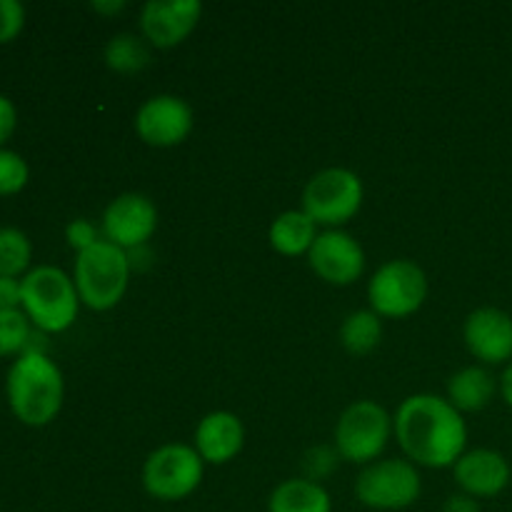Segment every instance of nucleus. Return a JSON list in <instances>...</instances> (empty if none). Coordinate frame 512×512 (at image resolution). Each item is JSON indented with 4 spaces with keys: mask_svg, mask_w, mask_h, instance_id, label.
Returning a JSON list of instances; mask_svg holds the SVG:
<instances>
[{
    "mask_svg": "<svg viewBox=\"0 0 512 512\" xmlns=\"http://www.w3.org/2000/svg\"><path fill=\"white\" fill-rule=\"evenodd\" d=\"M393 430L403 453L413 465L450 468L458 463L468 443V428L450 400L430 393H418L398 405Z\"/></svg>",
    "mask_w": 512,
    "mask_h": 512,
    "instance_id": "1",
    "label": "nucleus"
},
{
    "mask_svg": "<svg viewBox=\"0 0 512 512\" xmlns=\"http://www.w3.org/2000/svg\"><path fill=\"white\" fill-rule=\"evenodd\" d=\"M5 393L20 423L43 428L53 423L63 408L65 380L58 365L45 353H23L10 365Z\"/></svg>",
    "mask_w": 512,
    "mask_h": 512,
    "instance_id": "2",
    "label": "nucleus"
},
{
    "mask_svg": "<svg viewBox=\"0 0 512 512\" xmlns=\"http://www.w3.org/2000/svg\"><path fill=\"white\" fill-rule=\"evenodd\" d=\"M23 313L40 333H63L78 318L80 295L75 280L55 265H38L20 278Z\"/></svg>",
    "mask_w": 512,
    "mask_h": 512,
    "instance_id": "3",
    "label": "nucleus"
},
{
    "mask_svg": "<svg viewBox=\"0 0 512 512\" xmlns=\"http://www.w3.org/2000/svg\"><path fill=\"white\" fill-rule=\"evenodd\" d=\"M130 270L133 268H130L128 253L105 238L98 240L93 248L78 253L73 280L80 303L98 313L115 308L128 290Z\"/></svg>",
    "mask_w": 512,
    "mask_h": 512,
    "instance_id": "4",
    "label": "nucleus"
},
{
    "mask_svg": "<svg viewBox=\"0 0 512 512\" xmlns=\"http://www.w3.org/2000/svg\"><path fill=\"white\" fill-rule=\"evenodd\" d=\"M205 460L195 445L168 443L145 458L143 488L150 498L163 503H178L198 490L203 483Z\"/></svg>",
    "mask_w": 512,
    "mask_h": 512,
    "instance_id": "5",
    "label": "nucleus"
},
{
    "mask_svg": "<svg viewBox=\"0 0 512 512\" xmlns=\"http://www.w3.org/2000/svg\"><path fill=\"white\" fill-rule=\"evenodd\" d=\"M363 195V180L353 170L325 168L305 185L303 210L315 220V225L338 230L358 215Z\"/></svg>",
    "mask_w": 512,
    "mask_h": 512,
    "instance_id": "6",
    "label": "nucleus"
},
{
    "mask_svg": "<svg viewBox=\"0 0 512 512\" xmlns=\"http://www.w3.org/2000/svg\"><path fill=\"white\" fill-rule=\"evenodd\" d=\"M390 433L393 418L388 410L373 400H358L345 408L335 425V450L348 463L370 465L385 450Z\"/></svg>",
    "mask_w": 512,
    "mask_h": 512,
    "instance_id": "7",
    "label": "nucleus"
},
{
    "mask_svg": "<svg viewBox=\"0 0 512 512\" xmlns=\"http://www.w3.org/2000/svg\"><path fill=\"white\" fill-rule=\"evenodd\" d=\"M428 298L425 270L413 260H390L370 278V310L380 318H408Z\"/></svg>",
    "mask_w": 512,
    "mask_h": 512,
    "instance_id": "8",
    "label": "nucleus"
},
{
    "mask_svg": "<svg viewBox=\"0 0 512 512\" xmlns=\"http://www.w3.org/2000/svg\"><path fill=\"white\" fill-rule=\"evenodd\" d=\"M420 473L410 460H378L355 480V498L373 510H403L420 498Z\"/></svg>",
    "mask_w": 512,
    "mask_h": 512,
    "instance_id": "9",
    "label": "nucleus"
},
{
    "mask_svg": "<svg viewBox=\"0 0 512 512\" xmlns=\"http://www.w3.org/2000/svg\"><path fill=\"white\" fill-rule=\"evenodd\" d=\"M155 228H158V208L143 193L118 195L103 213L105 240L123 248L125 253L143 248L153 238Z\"/></svg>",
    "mask_w": 512,
    "mask_h": 512,
    "instance_id": "10",
    "label": "nucleus"
},
{
    "mask_svg": "<svg viewBox=\"0 0 512 512\" xmlns=\"http://www.w3.org/2000/svg\"><path fill=\"white\" fill-rule=\"evenodd\" d=\"M193 108L178 95H153L145 100L135 115V133L153 148L180 145L193 130Z\"/></svg>",
    "mask_w": 512,
    "mask_h": 512,
    "instance_id": "11",
    "label": "nucleus"
},
{
    "mask_svg": "<svg viewBox=\"0 0 512 512\" xmlns=\"http://www.w3.org/2000/svg\"><path fill=\"white\" fill-rule=\"evenodd\" d=\"M310 268L330 285H353L365 270V253L358 240L345 230H325L308 253Z\"/></svg>",
    "mask_w": 512,
    "mask_h": 512,
    "instance_id": "12",
    "label": "nucleus"
},
{
    "mask_svg": "<svg viewBox=\"0 0 512 512\" xmlns=\"http://www.w3.org/2000/svg\"><path fill=\"white\" fill-rule=\"evenodd\" d=\"M203 15L198 0H148L140 10L143 38L155 48H175L183 43Z\"/></svg>",
    "mask_w": 512,
    "mask_h": 512,
    "instance_id": "13",
    "label": "nucleus"
},
{
    "mask_svg": "<svg viewBox=\"0 0 512 512\" xmlns=\"http://www.w3.org/2000/svg\"><path fill=\"white\" fill-rule=\"evenodd\" d=\"M463 338L470 353L488 365L512 358V318L500 308H478L465 318Z\"/></svg>",
    "mask_w": 512,
    "mask_h": 512,
    "instance_id": "14",
    "label": "nucleus"
},
{
    "mask_svg": "<svg viewBox=\"0 0 512 512\" xmlns=\"http://www.w3.org/2000/svg\"><path fill=\"white\" fill-rule=\"evenodd\" d=\"M455 483L470 498H495L510 483V465L498 450L478 448L463 453L453 465Z\"/></svg>",
    "mask_w": 512,
    "mask_h": 512,
    "instance_id": "15",
    "label": "nucleus"
},
{
    "mask_svg": "<svg viewBox=\"0 0 512 512\" xmlns=\"http://www.w3.org/2000/svg\"><path fill=\"white\" fill-rule=\"evenodd\" d=\"M245 445L243 420L228 410H213L195 428V450L205 463H230Z\"/></svg>",
    "mask_w": 512,
    "mask_h": 512,
    "instance_id": "16",
    "label": "nucleus"
},
{
    "mask_svg": "<svg viewBox=\"0 0 512 512\" xmlns=\"http://www.w3.org/2000/svg\"><path fill=\"white\" fill-rule=\"evenodd\" d=\"M315 238H318V225L305 210H285L270 223V245L280 255H288V258L308 255Z\"/></svg>",
    "mask_w": 512,
    "mask_h": 512,
    "instance_id": "17",
    "label": "nucleus"
},
{
    "mask_svg": "<svg viewBox=\"0 0 512 512\" xmlns=\"http://www.w3.org/2000/svg\"><path fill=\"white\" fill-rule=\"evenodd\" d=\"M498 390V380L490 370L480 365L458 370L448 383V400L460 410V413H478L488 408Z\"/></svg>",
    "mask_w": 512,
    "mask_h": 512,
    "instance_id": "18",
    "label": "nucleus"
},
{
    "mask_svg": "<svg viewBox=\"0 0 512 512\" xmlns=\"http://www.w3.org/2000/svg\"><path fill=\"white\" fill-rule=\"evenodd\" d=\"M268 512H333V500L320 483L293 478L270 493Z\"/></svg>",
    "mask_w": 512,
    "mask_h": 512,
    "instance_id": "19",
    "label": "nucleus"
},
{
    "mask_svg": "<svg viewBox=\"0 0 512 512\" xmlns=\"http://www.w3.org/2000/svg\"><path fill=\"white\" fill-rule=\"evenodd\" d=\"M383 338V323L373 310H355L340 325V343L350 355L373 353Z\"/></svg>",
    "mask_w": 512,
    "mask_h": 512,
    "instance_id": "20",
    "label": "nucleus"
},
{
    "mask_svg": "<svg viewBox=\"0 0 512 512\" xmlns=\"http://www.w3.org/2000/svg\"><path fill=\"white\" fill-rule=\"evenodd\" d=\"M105 63L115 73H138L150 63V48L143 38L133 33H118L105 45Z\"/></svg>",
    "mask_w": 512,
    "mask_h": 512,
    "instance_id": "21",
    "label": "nucleus"
},
{
    "mask_svg": "<svg viewBox=\"0 0 512 512\" xmlns=\"http://www.w3.org/2000/svg\"><path fill=\"white\" fill-rule=\"evenodd\" d=\"M30 260H33V245L28 235L18 228H0V275L3 278H18L28 273Z\"/></svg>",
    "mask_w": 512,
    "mask_h": 512,
    "instance_id": "22",
    "label": "nucleus"
},
{
    "mask_svg": "<svg viewBox=\"0 0 512 512\" xmlns=\"http://www.w3.org/2000/svg\"><path fill=\"white\" fill-rule=\"evenodd\" d=\"M33 335L30 320L23 310H0V358L25 353L28 340Z\"/></svg>",
    "mask_w": 512,
    "mask_h": 512,
    "instance_id": "23",
    "label": "nucleus"
},
{
    "mask_svg": "<svg viewBox=\"0 0 512 512\" xmlns=\"http://www.w3.org/2000/svg\"><path fill=\"white\" fill-rule=\"evenodd\" d=\"M30 168L15 150L0 148V195H15L28 185Z\"/></svg>",
    "mask_w": 512,
    "mask_h": 512,
    "instance_id": "24",
    "label": "nucleus"
},
{
    "mask_svg": "<svg viewBox=\"0 0 512 512\" xmlns=\"http://www.w3.org/2000/svg\"><path fill=\"white\" fill-rule=\"evenodd\" d=\"M25 25V5L20 0H0V45L20 35Z\"/></svg>",
    "mask_w": 512,
    "mask_h": 512,
    "instance_id": "25",
    "label": "nucleus"
},
{
    "mask_svg": "<svg viewBox=\"0 0 512 512\" xmlns=\"http://www.w3.org/2000/svg\"><path fill=\"white\" fill-rule=\"evenodd\" d=\"M65 238H68L70 248H73L75 253H83V250L93 248L98 240H103L100 238L98 228H95V225L85 218L70 220L68 228H65Z\"/></svg>",
    "mask_w": 512,
    "mask_h": 512,
    "instance_id": "26",
    "label": "nucleus"
},
{
    "mask_svg": "<svg viewBox=\"0 0 512 512\" xmlns=\"http://www.w3.org/2000/svg\"><path fill=\"white\" fill-rule=\"evenodd\" d=\"M335 453L328 448H315L310 450L308 455H305V473H308V480H313V483H318L320 478H325V475L333 473L335 468Z\"/></svg>",
    "mask_w": 512,
    "mask_h": 512,
    "instance_id": "27",
    "label": "nucleus"
},
{
    "mask_svg": "<svg viewBox=\"0 0 512 512\" xmlns=\"http://www.w3.org/2000/svg\"><path fill=\"white\" fill-rule=\"evenodd\" d=\"M23 305V283L18 278L0 275V310H20Z\"/></svg>",
    "mask_w": 512,
    "mask_h": 512,
    "instance_id": "28",
    "label": "nucleus"
},
{
    "mask_svg": "<svg viewBox=\"0 0 512 512\" xmlns=\"http://www.w3.org/2000/svg\"><path fill=\"white\" fill-rule=\"evenodd\" d=\"M15 125H18V110L8 95H0V148L13 135Z\"/></svg>",
    "mask_w": 512,
    "mask_h": 512,
    "instance_id": "29",
    "label": "nucleus"
},
{
    "mask_svg": "<svg viewBox=\"0 0 512 512\" xmlns=\"http://www.w3.org/2000/svg\"><path fill=\"white\" fill-rule=\"evenodd\" d=\"M443 512H480V505L478 500L463 493V495H453V498H448Z\"/></svg>",
    "mask_w": 512,
    "mask_h": 512,
    "instance_id": "30",
    "label": "nucleus"
},
{
    "mask_svg": "<svg viewBox=\"0 0 512 512\" xmlns=\"http://www.w3.org/2000/svg\"><path fill=\"white\" fill-rule=\"evenodd\" d=\"M500 393H503L505 403H508L512 408V363L508 365V368H505L503 378H500Z\"/></svg>",
    "mask_w": 512,
    "mask_h": 512,
    "instance_id": "31",
    "label": "nucleus"
},
{
    "mask_svg": "<svg viewBox=\"0 0 512 512\" xmlns=\"http://www.w3.org/2000/svg\"><path fill=\"white\" fill-rule=\"evenodd\" d=\"M125 0H113V3H103V0H95L93 3V10H98V13H120V10H125Z\"/></svg>",
    "mask_w": 512,
    "mask_h": 512,
    "instance_id": "32",
    "label": "nucleus"
}]
</instances>
